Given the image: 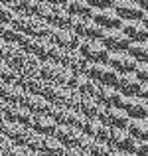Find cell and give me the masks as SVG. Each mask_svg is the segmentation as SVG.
I'll list each match as a JSON object with an SVG mask.
<instances>
[{"instance_id": "6da1fadb", "label": "cell", "mask_w": 148, "mask_h": 156, "mask_svg": "<svg viewBox=\"0 0 148 156\" xmlns=\"http://www.w3.org/2000/svg\"><path fill=\"white\" fill-rule=\"evenodd\" d=\"M12 26L24 36H30V38H48L49 32H51V26L46 24L44 20H40L38 16H20L16 14L14 20H12Z\"/></svg>"}, {"instance_id": "7a4b0ae2", "label": "cell", "mask_w": 148, "mask_h": 156, "mask_svg": "<svg viewBox=\"0 0 148 156\" xmlns=\"http://www.w3.org/2000/svg\"><path fill=\"white\" fill-rule=\"evenodd\" d=\"M36 16L51 28H69V20H71V16L65 12L63 6H53V4H40Z\"/></svg>"}, {"instance_id": "3957f363", "label": "cell", "mask_w": 148, "mask_h": 156, "mask_svg": "<svg viewBox=\"0 0 148 156\" xmlns=\"http://www.w3.org/2000/svg\"><path fill=\"white\" fill-rule=\"evenodd\" d=\"M77 51L87 63H107L109 59V51L99 40H81Z\"/></svg>"}, {"instance_id": "277c9868", "label": "cell", "mask_w": 148, "mask_h": 156, "mask_svg": "<svg viewBox=\"0 0 148 156\" xmlns=\"http://www.w3.org/2000/svg\"><path fill=\"white\" fill-rule=\"evenodd\" d=\"M69 30L81 40H99L105 32L91 18H71L69 20Z\"/></svg>"}, {"instance_id": "5b68a950", "label": "cell", "mask_w": 148, "mask_h": 156, "mask_svg": "<svg viewBox=\"0 0 148 156\" xmlns=\"http://www.w3.org/2000/svg\"><path fill=\"white\" fill-rule=\"evenodd\" d=\"M48 40L55 48H59V50H63V51H73V50H77L79 44H81V38H77L69 28H51Z\"/></svg>"}, {"instance_id": "8992f818", "label": "cell", "mask_w": 148, "mask_h": 156, "mask_svg": "<svg viewBox=\"0 0 148 156\" xmlns=\"http://www.w3.org/2000/svg\"><path fill=\"white\" fill-rule=\"evenodd\" d=\"M85 75L93 79L97 85H109V87H115L118 79V73L107 63H89Z\"/></svg>"}, {"instance_id": "52a82bcc", "label": "cell", "mask_w": 148, "mask_h": 156, "mask_svg": "<svg viewBox=\"0 0 148 156\" xmlns=\"http://www.w3.org/2000/svg\"><path fill=\"white\" fill-rule=\"evenodd\" d=\"M107 142H109L111 148L118 150V152H130V154H134L136 144H138V140H134L126 129H111Z\"/></svg>"}, {"instance_id": "ba28073f", "label": "cell", "mask_w": 148, "mask_h": 156, "mask_svg": "<svg viewBox=\"0 0 148 156\" xmlns=\"http://www.w3.org/2000/svg\"><path fill=\"white\" fill-rule=\"evenodd\" d=\"M99 42L107 48V51H109V53L126 51V50H129V46H130L129 38L121 32V28H117V30H105V32H103V36L99 38Z\"/></svg>"}, {"instance_id": "9c48e42d", "label": "cell", "mask_w": 148, "mask_h": 156, "mask_svg": "<svg viewBox=\"0 0 148 156\" xmlns=\"http://www.w3.org/2000/svg\"><path fill=\"white\" fill-rule=\"evenodd\" d=\"M97 121L105 122L109 129H126L129 117L121 107H103V111L99 113Z\"/></svg>"}, {"instance_id": "30bf717a", "label": "cell", "mask_w": 148, "mask_h": 156, "mask_svg": "<svg viewBox=\"0 0 148 156\" xmlns=\"http://www.w3.org/2000/svg\"><path fill=\"white\" fill-rule=\"evenodd\" d=\"M121 109L129 119H148V103L142 97H122Z\"/></svg>"}, {"instance_id": "8fae6325", "label": "cell", "mask_w": 148, "mask_h": 156, "mask_svg": "<svg viewBox=\"0 0 148 156\" xmlns=\"http://www.w3.org/2000/svg\"><path fill=\"white\" fill-rule=\"evenodd\" d=\"M91 20L97 24L101 30H117L122 26V20L117 16L113 8H103V10H93Z\"/></svg>"}, {"instance_id": "7c38bea8", "label": "cell", "mask_w": 148, "mask_h": 156, "mask_svg": "<svg viewBox=\"0 0 148 156\" xmlns=\"http://www.w3.org/2000/svg\"><path fill=\"white\" fill-rule=\"evenodd\" d=\"M107 65H111L118 75H122V73H134L138 63L129 55V51H115V53H109Z\"/></svg>"}, {"instance_id": "4fadbf2b", "label": "cell", "mask_w": 148, "mask_h": 156, "mask_svg": "<svg viewBox=\"0 0 148 156\" xmlns=\"http://www.w3.org/2000/svg\"><path fill=\"white\" fill-rule=\"evenodd\" d=\"M113 10L117 12V16L122 22H129V20H140L144 12L140 10L134 0H115L113 2Z\"/></svg>"}, {"instance_id": "5bb4252c", "label": "cell", "mask_w": 148, "mask_h": 156, "mask_svg": "<svg viewBox=\"0 0 148 156\" xmlns=\"http://www.w3.org/2000/svg\"><path fill=\"white\" fill-rule=\"evenodd\" d=\"M59 65L65 69H69V71L73 73H79V75H85L87 73V67L89 63L81 57V53L77 50L73 51H61V59H59Z\"/></svg>"}, {"instance_id": "9a60e30c", "label": "cell", "mask_w": 148, "mask_h": 156, "mask_svg": "<svg viewBox=\"0 0 148 156\" xmlns=\"http://www.w3.org/2000/svg\"><path fill=\"white\" fill-rule=\"evenodd\" d=\"M115 89L121 93V97H136L142 89V83L136 79L134 73H122V75H118Z\"/></svg>"}, {"instance_id": "2e32d148", "label": "cell", "mask_w": 148, "mask_h": 156, "mask_svg": "<svg viewBox=\"0 0 148 156\" xmlns=\"http://www.w3.org/2000/svg\"><path fill=\"white\" fill-rule=\"evenodd\" d=\"M2 115L6 119V122H16V125H22V126H28L30 125V119H32L30 111L16 105V103H6L2 109Z\"/></svg>"}, {"instance_id": "e0dca14e", "label": "cell", "mask_w": 148, "mask_h": 156, "mask_svg": "<svg viewBox=\"0 0 148 156\" xmlns=\"http://www.w3.org/2000/svg\"><path fill=\"white\" fill-rule=\"evenodd\" d=\"M51 136L55 138V140H59L65 148H77L81 130L79 129H73V126H67V125H57Z\"/></svg>"}, {"instance_id": "ac0fdd59", "label": "cell", "mask_w": 148, "mask_h": 156, "mask_svg": "<svg viewBox=\"0 0 148 156\" xmlns=\"http://www.w3.org/2000/svg\"><path fill=\"white\" fill-rule=\"evenodd\" d=\"M121 32L129 38V42H148V30L140 20H129V22H122Z\"/></svg>"}, {"instance_id": "d6986e66", "label": "cell", "mask_w": 148, "mask_h": 156, "mask_svg": "<svg viewBox=\"0 0 148 156\" xmlns=\"http://www.w3.org/2000/svg\"><path fill=\"white\" fill-rule=\"evenodd\" d=\"M20 107L28 109L32 115H48L49 109H51V103L46 101L42 95H30V93H24L22 101H20Z\"/></svg>"}, {"instance_id": "ffe728a7", "label": "cell", "mask_w": 148, "mask_h": 156, "mask_svg": "<svg viewBox=\"0 0 148 156\" xmlns=\"http://www.w3.org/2000/svg\"><path fill=\"white\" fill-rule=\"evenodd\" d=\"M55 126H57V122L53 121L49 115H32L28 129L38 133V134H42V136H51Z\"/></svg>"}, {"instance_id": "44dd1931", "label": "cell", "mask_w": 148, "mask_h": 156, "mask_svg": "<svg viewBox=\"0 0 148 156\" xmlns=\"http://www.w3.org/2000/svg\"><path fill=\"white\" fill-rule=\"evenodd\" d=\"M95 101L101 107H121V93L115 87H109V85H99L97 93H95Z\"/></svg>"}, {"instance_id": "7402d4cb", "label": "cell", "mask_w": 148, "mask_h": 156, "mask_svg": "<svg viewBox=\"0 0 148 156\" xmlns=\"http://www.w3.org/2000/svg\"><path fill=\"white\" fill-rule=\"evenodd\" d=\"M81 133H85L87 136L95 138V140H101V142H107L109 140V134H111V129L105 125V122L97 121V119H87L81 129Z\"/></svg>"}, {"instance_id": "603a6c76", "label": "cell", "mask_w": 148, "mask_h": 156, "mask_svg": "<svg viewBox=\"0 0 148 156\" xmlns=\"http://www.w3.org/2000/svg\"><path fill=\"white\" fill-rule=\"evenodd\" d=\"M67 93H69L67 87H61V85H55V83H44V89H42L44 99L49 101L51 105H61V107H65Z\"/></svg>"}, {"instance_id": "cb8c5ba5", "label": "cell", "mask_w": 148, "mask_h": 156, "mask_svg": "<svg viewBox=\"0 0 148 156\" xmlns=\"http://www.w3.org/2000/svg\"><path fill=\"white\" fill-rule=\"evenodd\" d=\"M63 8L71 18H91L93 14V8L85 0H65Z\"/></svg>"}, {"instance_id": "d4e9b609", "label": "cell", "mask_w": 148, "mask_h": 156, "mask_svg": "<svg viewBox=\"0 0 148 156\" xmlns=\"http://www.w3.org/2000/svg\"><path fill=\"white\" fill-rule=\"evenodd\" d=\"M126 130L130 133V136L134 140L146 142L148 140V119H129Z\"/></svg>"}, {"instance_id": "484cf974", "label": "cell", "mask_w": 148, "mask_h": 156, "mask_svg": "<svg viewBox=\"0 0 148 156\" xmlns=\"http://www.w3.org/2000/svg\"><path fill=\"white\" fill-rule=\"evenodd\" d=\"M77 111H79L85 119H97L99 113L103 111V107L95 101V97H83L81 95L79 105H77Z\"/></svg>"}, {"instance_id": "4316f807", "label": "cell", "mask_w": 148, "mask_h": 156, "mask_svg": "<svg viewBox=\"0 0 148 156\" xmlns=\"http://www.w3.org/2000/svg\"><path fill=\"white\" fill-rule=\"evenodd\" d=\"M40 0H14L12 2V10L14 14H20V16H36L40 10Z\"/></svg>"}, {"instance_id": "83f0119b", "label": "cell", "mask_w": 148, "mask_h": 156, "mask_svg": "<svg viewBox=\"0 0 148 156\" xmlns=\"http://www.w3.org/2000/svg\"><path fill=\"white\" fill-rule=\"evenodd\" d=\"M126 51L136 63H148V42H132Z\"/></svg>"}, {"instance_id": "f1b7e54d", "label": "cell", "mask_w": 148, "mask_h": 156, "mask_svg": "<svg viewBox=\"0 0 148 156\" xmlns=\"http://www.w3.org/2000/svg\"><path fill=\"white\" fill-rule=\"evenodd\" d=\"M65 150H67V148H65L59 140H55L53 136H44L42 154H46V156H63Z\"/></svg>"}, {"instance_id": "f546056e", "label": "cell", "mask_w": 148, "mask_h": 156, "mask_svg": "<svg viewBox=\"0 0 148 156\" xmlns=\"http://www.w3.org/2000/svg\"><path fill=\"white\" fill-rule=\"evenodd\" d=\"M87 152L91 156H113L115 148H111L109 142H101V140H95V138H93Z\"/></svg>"}, {"instance_id": "4dcf8cb0", "label": "cell", "mask_w": 148, "mask_h": 156, "mask_svg": "<svg viewBox=\"0 0 148 156\" xmlns=\"http://www.w3.org/2000/svg\"><path fill=\"white\" fill-rule=\"evenodd\" d=\"M14 10H12L10 6H6V4H0V24H10L12 20H14Z\"/></svg>"}, {"instance_id": "1f68e13d", "label": "cell", "mask_w": 148, "mask_h": 156, "mask_svg": "<svg viewBox=\"0 0 148 156\" xmlns=\"http://www.w3.org/2000/svg\"><path fill=\"white\" fill-rule=\"evenodd\" d=\"M134 75L142 85H148V63H138L134 69Z\"/></svg>"}, {"instance_id": "d6a6232c", "label": "cell", "mask_w": 148, "mask_h": 156, "mask_svg": "<svg viewBox=\"0 0 148 156\" xmlns=\"http://www.w3.org/2000/svg\"><path fill=\"white\" fill-rule=\"evenodd\" d=\"M93 10H103V8H113L115 0H85Z\"/></svg>"}, {"instance_id": "836d02e7", "label": "cell", "mask_w": 148, "mask_h": 156, "mask_svg": "<svg viewBox=\"0 0 148 156\" xmlns=\"http://www.w3.org/2000/svg\"><path fill=\"white\" fill-rule=\"evenodd\" d=\"M134 154H136V156H148V140L146 142H138Z\"/></svg>"}, {"instance_id": "e575fe53", "label": "cell", "mask_w": 148, "mask_h": 156, "mask_svg": "<svg viewBox=\"0 0 148 156\" xmlns=\"http://www.w3.org/2000/svg\"><path fill=\"white\" fill-rule=\"evenodd\" d=\"M42 4H53V6H63L65 0H40Z\"/></svg>"}, {"instance_id": "d590c367", "label": "cell", "mask_w": 148, "mask_h": 156, "mask_svg": "<svg viewBox=\"0 0 148 156\" xmlns=\"http://www.w3.org/2000/svg\"><path fill=\"white\" fill-rule=\"evenodd\" d=\"M138 97H142V99L148 103V85H142V89H140V93H138Z\"/></svg>"}, {"instance_id": "8d00e7d4", "label": "cell", "mask_w": 148, "mask_h": 156, "mask_svg": "<svg viewBox=\"0 0 148 156\" xmlns=\"http://www.w3.org/2000/svg\"><path fill=\"white\" fill-rule=\"evenodd\" d=\"M134 2L140 6V10H142V12H148V0H134Z\"/></svg>"}, {"instance_id": "74e56055", "label": "cell", "mask_w": 148, "mask_h": 156, "mask_svg": "<svg viewBox=\"0 0 148 156\" xmlns=\"http://www.w3.org/2000/svg\"><path fill=\"white\" fill-rule=\"evenodd\" d=\"M140 22L144 24L146 26V30H148V12H144V14H142V18H140Z\"/></svg>"}, {"instance_id": "f35d334b", "label": "cell", "mask_w": 148, "mask_h": 156, "mask_svg": "<svg viewBox=\"0 0 148 156\" xmlns=\"http://www.w3.org/2000/svg\"><path fill=\"white\" fill-rule=\"evenodd\" d=\"M12 2L14 0H0V4H6V6H12Z\"/></svg>"}]
</instances>
